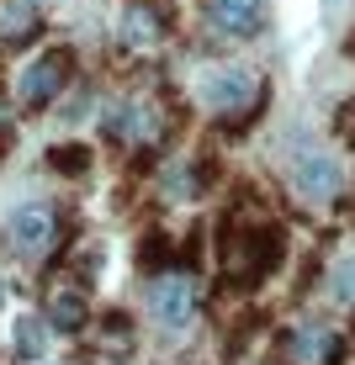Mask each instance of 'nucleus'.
I'll use <instances>...</instances> for the list:
<instances>
[{"mask_svg":"<svg viewBox=\"0 0 355 365\" xmlns=\"http://www.w3.org/2000/svg\"><path fill=\"white\" fill-rule=\"evenodd\" d=\"M286 259V228L281 222H249L234 228V238H223V265H228V286L255 292L260 281H271Z\"/></svg>","mask_w":355,"mask_h":365,"instance_id":"nucleus-1","label":"nucleus"},{"mask_svg":"<svg viewBox=\"0 0 355 365\" xmlns=\"http://www.w3.org/2000/svg\"><path fill=\"white\" fill-rule=\"evenodd\" d=\"M196 101L212 111V117L249 122L255 106L265 101V80L249 64H212V69H201V80H196Z\"/></svg>","mask_w":355,"mask_h":365,"instance_id":"nucleus-2","label":"nucleus"},{"mask_svg":"<svg viewBox=\"0 0 355 365\" xmlns=\"http://www.w3.org/2000/svg\"><path fill=\"white\" fill-rule=\"evenodd\" d=\"M69 69H74V53H69V48H48V53H37L32 64L16 74V101H21L27 111L54 106L59 91L69 85Z\"/></svg>","mask_w":355,"mask_h":365,"instance_id":"nucleus-3","label":"nucleus"},{"mask_svg":"<svg viewBox=\"0 0 355 365\" xmlns=\"http://www.w3.org/2000/svg\"><path fill=\"white\" fill-rule=\"evenodd\" d=\"M149 312H154V323L170 329V334L191 329V318H196V275L191 270L154 275V286H149Z\"/></svg>","mask_w":355,"mask_h":365,"instance_id":"nucleus-4","label":"nucleus"},{"mask_svg":"<svg viewBox=\"0 0 355 365\" xmlns=\"http://www.w3.org/2000/svg\"><path fill=\"white\" fill-rule=\"evenodd\" d=\"M291 191L302 201H334L345 191V170H339L334 154H319V148H308V154H297V165H291Z\"/></svg>","mask_w":355,"mask_h":365,"instance_id":"nucleus-5","label":"nucleus"},{"mask_svg":"<svg viewBox=\"0 0 355 365\" xmlns=\"http://www.w3.org/2000/svg\"><path fill=\"white\" fill-rule=\"evenodd\" d=\"M11 249L16 255H27V259H37V255H48L54 249V238H59V217L43 207V201H32V207H21L16 217H11Z\"/></svg>","mask_w":355,"mask_h":365,"instance_id":"nucleus-6","label":"nucleus"},{"mask_svg":"<svg viewBox=\"0 0 355 365\" xmlns=\"http://www.w3.org/2000/svg\"><path fill=\"white\" fill-rule=\"evenodd\" d=\"M201 11H207V27L218 37H255L265 0H201Z\"/></svg>","mask_w":355,"mask_h":365,"instance_id":"nucleus-7","label":"nucleus"},{"mask_svg":"<svg viewBox=\"0 0 355 365\" xmlns=\"http://www.w3.org/2000/svg\"><path fill=\"white\" fill-rule=\"evenodd\" d=\"M106 133L117 138V143L144 148V143H154V138H159V111L149 106V101H122V106L106 117Z\"/></svg>","mask_w":355,"mask_h":365,"instance_id":"nucleus-8","label":"nucleus"},{"mask_svg":"<svg viewBox=\"0 0 355 365\" xmlns=\"http://www.w3.org/2000/svg\"><path fill=\"white\" fill-rule=\"evenodd\" d=\"M339 349L345 344L329 323H297V334H291V365H334Z\"/></svg>","mask_w":355,"mask_h":365,"instance_id":"nucleus-9","label":"nucleus"},{"mask_svg":"<svg viewBox=\"0 0 355 365\" xmlns=\"http://www.w3.org/2000/svg\"><path fill=\"white\" fill-rule=\"evenodd\" d=\"M159 37H164L159 11L149 6V0H133V6L122 11V43H128L133 53H154V48H159Z\"/></svg>","mask_w":355,"mask_h":365,"instance_id":"nucleus-10","label":"nucleus"},{"mask_svg":"<svg viewBox=\"0 0 355 365\" xmlns=\"http://www.w3.org/2000/svg\"><path fill=\"white\" fill-rule=\"evenodd\" d=\"M91 323V302H85L80 286H54L48 292V329L59 334H80Z\"/></svg>","mask_w":355,"mask_h":365,"instance_id":"nucleus-11","label":"nucleus"},{"mask_svg":"<svg viewBox=\"0 0 355 365\" xmlns=\"http://www.w3.org/2000/svg\"><path fill=\"white\" fill-rule=\"evenodd\" d=\"M43 349H48V323L21 312V318L11 323V355H16V365H37Z\"/></svg>","mask_w":355,"mask_h":365,"instance_id":"nucleus-12","label":"nucleus"},{"mask_svg":"<svg viewBox=\"0 0 355 365\" xmlns=\"http://www.w3.org/2000/svg\"><path fill=\"white\" fill-rule=\"evenodd\" d=\"M37 32V6L32 0H6V11H0V37L6 43H21V37Z\"/></svg>","mask_w":355,"mask_h":365,"instance_id":"nucleus-13","label":"nucleus"},{"mask_svg":"<svg viewBox=\"0 0 355 365\" xmlns=\"http://www.w3.org/2000/svg\"><path fill=\"white\" fill-rule=\"evenodd\" d=\"M201 180H207V170H201V165H175L170 175H164V196H170V201H196L201 196Z\"/></svg>","mask_w":355,"mask_h":365,"instance_id":"nucleus-14","label":"nucleus"},{"mask_svg":"<svg viewBox=\"0 0 355 365\" xmlns=\"http://www.w3.org/2000/svg\"><path fill=\"white\" fill-rule=\"evenodd\" d=\"M138 265H149L154 275H164V270H170V238L149 233V244H138Z\"/></svg>","mask_w":355,"mask_h":365,"instance_id":"nucleus-15","label":"nucleus"},{"mask_svg":"<svg viewBox=\"0 0 355 365\" xmlns=\"http://www.w3.org/2000/svg\"><path fill=\"white\" fill-rule=\"evenodd\" d=\"M54 170H64V175H85L91 170V154H85L80 143H64V148H54V159H48Z\"/></svg>","mask_w":355,"mask_h":365,"instance_id":"nucleus-16","label":"nucleus"},{"mask_svg":"<svg viewBox=\"0 0 355 365\" xmlns=\"http://www.w3.org/2000/svg\"><path fill=\"white\" fill-rule=\"evenodd\" d=\"M334 297L339 302H355V255L334 265Z\"/></svg>","mask_w":355,"mask_h":365,"instance_id":"nucleus-17","label":"nucleus"},{"mask_svg":"<svg viewBox=\"0 0 355 365\" xmlns=\"http://www.w3.org/2000/svg\"><path fill=\"white\" fill-rule=\"evenodd\" d=\"M339 138H345V143H355V96L339 106Z\"/></svg>","mask_w":355,"mask_h":365,"instance_id":"nucleus-18","label":"nucleus"}]
</instances>
